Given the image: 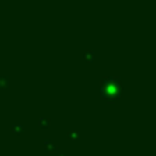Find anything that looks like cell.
<instances>
[{
	"label": "cell",
	"instance_id": "obj_1",
	"mask_svg": "<svg viewBox=\"0 0 156 156\" xmlns=\"http://www.w3.org/2000/svg\"><path fill=\"white\" fill-rule=\"evenodd\" d=\"M121 90H122V86H121L119 78H116V76H106V78H103V81H101V92H103V95L106 98H109L110 101H115L121 95Z\"/></svg>",
	"mask_w": 156,
	"mask_h": 156
},
{
	"label": "cell",
	"instance_id": "obj_2",
	"mask_svg": "<svg viewBox=\"0 0 156 156\" xmlns=\"http://www.w3.org/2000/svg\"><path fill=\"white\" fill-rule=\"evenodd\" d=\"M44 150L48 153H55V151H58V145H57V142L48 139V141H44Z\"/></svg>",
	"mask_w": 156,
	"mask_h": 156
},
{
	"label": "cell",
	"instance_id": "obj_3",
	"mask_svg": "<svg viewBox=\"0 0 156 156\" xmlns=\"http://www.w3.org/2000/svg\"><path fill=\"white\" fill-rule=\"evenodd\" d=\"M11 132H12L14 135H22V133L25 132V127H23L22 124H12V126H11Z\"/></svg>",
	"mask_w": 156,
	"mask_h": 156
},
{
	"label": "cell",
	"instance_id": "obj_4",
	"mask_svg": "<svg viewBox=\"0 0 156 156\" xmlns=\"http://www.w3.org/2000/svg\"><path fill=\"white\" fill-rule=\"evenodd\" d=\"M67 138L72 139V141H78L80 139V132L78 130H69L67 132Z\"/></svg>",
	"mask_w": 156,
	"mask_h": 156
},
{
	"label": "cell",
	"instance_id": "obj_5",
	"mask_svg": "<svg viewBox=\"0 0 156 156\" xmlns=\"http://www.w3.org/2000/svg\"><path fill=\"white\" fill-rule=\"evenodd\" d=\"M49 124H51V119H49V118L41 116V118L38 119V126H40V127H43V129H44V127H48Z\"/></svg>",
	"mask_w": 156,
	"mask_h": 156
},
{
	"label": "cell",
	"instance_id": "obj_6",
	"mask_svg": "<svg viewBox=\"0 0 156 156\" xmlns=\"http://www.w3.org/2000/svg\"><path fill=\"white\" fill-rule=\"evenodd\" d=\"M8 83H9V80L6 76H0V89H6L8 87Z\"/></svg>",
	"mask_w": 156,
	"mask_h": 156
},
{
	"label": "cell",
	"instance_id": "obj_7",
	"mask_svg": "<svg viewBox=\"0 0 156 156\" xmlns=\"http://www.w3.org/2000/svg\"><path fill=\"white\" fill-rule=\"evenodd\" d=\"M84 58H86V61H92V60H94V52H92V51L84 52Z\"/></svg>",
	"mask_w": 156,
	"mask_h": 156
},
{
	"label": "cell",
	"instance_id": "obj_8",
	"mask_svg": "<svg viewBox=\"0 0 156 156\" xmlns=\"http://www.w3.org/2000/svg\"><path fill=\"white\" fill-rule=\"evenodd\" d=\"M60 156H66V154H63V153H61V154H60Z\"/></svg>",
	"mask_w": 156,
	"mask_h": 156
}]
</instances>
